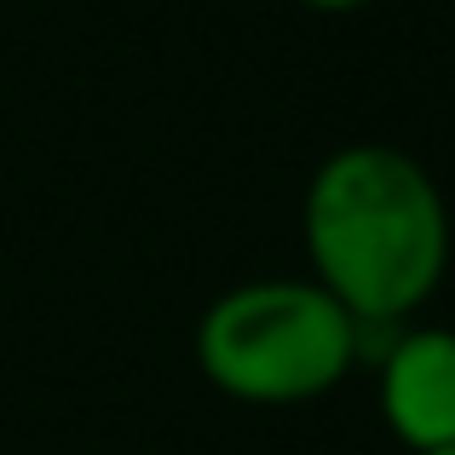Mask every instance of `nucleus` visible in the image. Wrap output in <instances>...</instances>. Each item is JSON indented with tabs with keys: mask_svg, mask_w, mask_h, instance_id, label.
I'll list each match as a JSON object with an SVG mask.
<instances>
[{
	"mask_svg": "<svg viewBox=\"0 0 455 455\" xmlns=\"http://www.w3.org/2000/svg\"><path fill=\"white\" fill-rule=\"evenodd\" d=\"M294 6H306V12H363L369 0H294Z\"/></svg>",
	"mask_w": 455,
	"mask_h": 455,
	"instance_id": "nucleus-4",
	"label": "nucleus"
},
{
	"mask_svg": "<svg viewBox=\"0 0 455 455\" xmlns=\"http://www.w3.org/2000/svg\"><path fill=\"white\" fill-rule=\"evenodd\" d=\"M427 455H455V450H427Z\"/></svg>",
	"mask_w": 455,
	"mask_h": 455,
	"instance_id": "nucleus-5",
	"label": "nucleus"
},
{
	"mask_svg": "<svg viewBox=\"0 0 455 455\" xmlns=\"http://www.w3.org/2000/svg\"><path fill=\"white\" fill-rule=\"evenodd\" d=\"M300 236L311 277L363 329H398L450 271L438 179L398 145H340L306 185Z\"/></svg>",
	"mask_w": 455,
	"mask_h": 455,
	"instance_id": "nucleus-1",
	"label": "nucleus"
},
{
	"mask_svg": "<svg viewBox=\"0 0 455 455\" xmlns=\"http://www.w3.org/2000/svg\"><path fill=\"white\" fill-rule=\"evenodd\" d=\"M363 323L317 277H254L196 323V363L236 403H311L352 375Z\"/></svg>",
	"mask_w": 455,
	"mask_h": 455,
	"instance_id": "nucleus-2",
	"label": "nucleus"
},
{
	"mask_svg": "<svg viewBox=\"0 0 455 455\" xmlns=\"http://www.w3.org/2000/svg\"><path fill=\"white\" fill-rule=\"evenodd\" d=\"M380 421L410 455L455 450V329L398 323L380 357Z\"/></svg>",
	"mask_w": 455,
	"mask_h": 455,
	"instance_id": "nucleus-3",
	"label": "nucleus"
}]
</instances>
